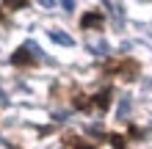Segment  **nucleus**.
Returning <instances> with one entry per match:
<instances>
[{
  "label": "nucleus",
  "mask_w": 152,
  "mask_h": 149,
  "mask_svg": "<svg viewBox=\"0 0 152 149\" xmlns=\"http://www.w3.org/2000/svg\"><path fill=\"white\" fill-rule=\"evenodd\" d=\"M31 61H33V55H31V50H28V47H20V50L11 55V64H14V66H28Z\"/></svg>",
  "instance_id": "1"
},
{
  "label": "nucleus",
  "mask_w": 152,
  "mask_h": 149,
  "mask_svg": "<svg viewBox=\"0 0 152 149\" xmlns=\"http://www.w3.org/2000/svg\"><path fill=\"white\" fill-rule=\"evenodd\" d=\"M80 25H83V28H100L102 25V14L100 11H88V14L80 17Z\"/></svg>",
  "instance_id": "2"
},
{
  "label": "nucleus",
  "mask_w": 152,
  "mask_h": 149,
  "mask_svg": "<svg viewBox=\"0 0 152 149\" xmlns=\"http://www.w3.org/2000/svg\"><path fill=\"white\" fill-rule=\"evenodd\" d=\"M94 105H97L100 110L108 108V105H111V89H102L100 94H94Z\"/></svg>",
  "instance_id": "3"
},
{
  "label": "nucleus",
  "mask_w": 152,
  "mask_h": 149,
  "mask_svg": "<svg viewBox=\"0 0 152 149\" xmlns=\"http://www.w3.org/2000/svg\"><path fill=\"white\" fill-rule=\"evenodd\" d=\"M50 39L56 44H64V47H72V36H66L64 31H50Z\"/></svg>",
  "instance_id": "4"
},
{
  "label": "nucleus",
  "mask_w": 152,
  "mask_h": 149,
  "mask_svg": "<svg viewBox=\"0 0 152 149\" xmlns=\"http://www.w3.org/2000/svg\"><path fill=\"white\" fill-rule=\"evenodd\" d=\"M66 144H69V146H75V149H94L91 144H86L83 138H77V135H66Z\"/></svg>",
  "instance_id": "5"
},
{
  "label": "nucleus",
  "mask_w": 152,
  "mask_h": 149,
  "mask_svg": "<svg viewBox=\"0 0 152 149\" xmlns=\"http://www.w3.org/2000/svg\"><path fill=\"white\" fill-rule=\"evenodd\" d=\"M108 141H111V146H113V149H124V146H127V138H124V135H119V133L108 135Z\"/></svg>",
  "instance_id": "6"
},
{
  "label": "nucleus",
  "mask_w": 152,
  "mask_h": 149,
  "mask_svg": "<svg viewBox=\"0 0 152 149\" xmlns=\"http://www.w3.org/2000/svg\"><path fill=\"white\" fill-rule=\"evenodd\" d=\"M88 50H91L94 55H108V44H105V41H97V44H88Z\"/></svg>",
  "instance_id": "7"
},
{
  "label": "nucleus",
  "mask_w": 152,
  "mask_h": 149,
  "mask_svg": "<svg viewBox=\"0 0 152 149\" xmlns=\"http://www.w3.org/2000/svg\"><path fill=\"white\" fill-rule=\"evenodd\" d=\"M130 108H133V102L124 97L122 102H119V119H127V113H130Z\"/></svg>",
  "instance_id": "8"
},
{
  "label": "nucleus",
  "mask_w": 152,
  "mask_h": 149,
  "mask_svg": "<svg viewBox=\"0 0 152 149\" xmlns=\"http://www.w3.org/2000/svg\"><path fill=\"white\" fill-rule=\"evenodd\" d=\"M108 8H111V14H113V20L122 25V17H124V11H122V6L119 3H108Z\"/></svg>",
  "instance_id": "9"
},
{
  "label": "nucleus",
  "mask_w": 152,
  "mask_h": 149,
  "mask_svg": "<svg viewBox=\"0 0 152 149\" xmlns=\"http://www.w3.org/2000/svg\"><path fill=\"white\" fill-rule=\"evenodd\" d=\"M75 108H80V110H86V108H88V100L83 97V94H75Z\"/></svg>",
  "instance_id": "10"
},
{
  "label": "nucleus",
  "mask_w": 152,
  "mask_h": 149,
  "mask_svg": "<svg viewBox=\"0 0 152 149\" xmlns=\"http://www.w3.org/2000/svg\"><path fill=\"white\" fill-rule=\"evenodd\" d=\"M28 3H25V0H8V8H25Z\"/></svg>",
  "instance_id": "11"
},
{
  "label": "nucleus",
  "mask_w": 152,
  "mask_h": 149,
  "mask_svg": "<svg viewBox=\"0 0 152 149\" xmlns=\"http://www.w3.org/2000/svg\"><path fill=\"white\" fill-rule=\"evenodd\" d=\"M61 8H64V11H72L75 3H72V0H64V3H61Z\"/></svg>",
  "instance_id": "12"
},
{
  "label": "nucleus",
  "mask_w": 152,
  "mask_h": 149,
  "mask_svg": "<svg viewBox=\"0 0 152 149\" xmlns=\"http://www.w3.org/2000/svg\"><path fill=\"white\" fill-rule=\"evenodd\" d=\"M0 105H8V97H6V91L0 89Z\"/></svg>",
  "instance_id": "13"
},
{
  "label": "nucleus",
  "mask_w": 152,
  "mask_h": 149,
  "mask_svg": "<svg viewBox=\"0 0 152 149\" xmlns=\"http://www.w3.org/2000/svg\"><path fill=\"white\" fill-rule=\"evenodd\" d=\"M0 14H3V11H0Z\"/></svg>",
  "instance_id": "14"
}]
</instances>
